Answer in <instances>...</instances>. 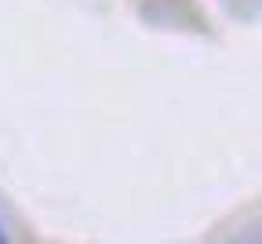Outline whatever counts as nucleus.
Listing matches in <instances>:
<instances>
[{
    "label": "nucleus",
    "instance_id": "nucleus-1",
    "mask_svg": "<svg viewBox=\"0 0 262 244\" xmlns=\"http://www.w3.org/2000/svg\"><path fill=\"white\" fill-rule=\"evenodd\" d=\"M0 244H11V240H8V233H4V226H0Z\"/></svg>",
    "mask_w": 262,
    "mask_h": 244
}]
</instances>
